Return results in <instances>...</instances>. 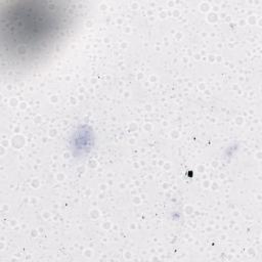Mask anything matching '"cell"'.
<instances>
[{"label":"cell","mask_w":262,"mask_h":262,"mask_svg":"<svg viewBox=\"0 0 262 262\" xmlns=\"http://www.w3.org/2000/svg\"><path fill=\"white\" fill-rule=\"evenodd\" d=\"M66 12L49 2L14 3L2 15V40L8 51L30 55L52 41L63 28Z\"/></svg>","instance_id":"6da1fadb"}]
</instances>
